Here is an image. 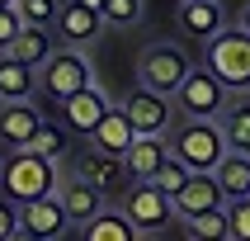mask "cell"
Returning <instances> with one entry per match:
<instances>
[{"mask_svg":"<svg viewBox=\"0 0 250 241\" xmlns=\"http://www.w3.org/2000/svg\"><path fill=\"white\" fill-rule=\"evenodd\" d=\"M62 184V170L57 161L47 156H33V152H5V175H0V194L14 198V203H33V198H47L57 194Z\"/></svg>","mask_w":250,"mask_h":241,"instance_id":"cell-1","label":"cell"},{"mask_svg":"<svg viewBox=\"0 0 250 241\" xmlns=\"http://www.w3.org/2000/svg\"><path fill=\"white\" fill-rule=\"evenodd\" d=\"M203 66L222 81L227 95H246L250 90V33L222 28L203 43Z\"/></svg>","mask_w":250,"mask_h":241,"instance_id":"cell-2","label":"cell"},{"mask_svg":"<svg viewBox=\"0 0 250 241\" xmlns=\"http://www.w3.org/2000/svg\"><path fill=\"white\" fill-rule=\"evenodd\" d=\"M231 152L222 137V123L217 118H184L170 137V156H180L189 170H217V161Z\"/></svg>","mask_w":250,"mask_h":241,"instance_id":"cell-3","label":"cell"},{"mask_svg":"<svg viewBox=\"0 0 250 241\" xmlns=\"http://www.w3.org/2000/svg\"><path fill=\"white\" fill-rule=\"evenodd\" d=\"M85 85H95V66H90L85 47H57L38 66V90L47 99H57V104L71 99L76 90H85Z\"/></svg>","mask_w":250,"mask_h":241,"instance_id":"cell-4","label":"cell"},{"mask_svg":"<svg viewBox=\"0 0 250 241\" xmlns=\"http://www.w3.org/2000/svg\"><path fill=\"white\" fill-rule=\"evenodd\" d=\"M189 71H194V62H189L184 47H175V43H151V47L137 57V85H146L156 95H175Z\"/></svg>","mask_w":250,"mask_h":241,"instance_id":"cell-5","label":"cell"},{"mask_svg":"<svg viewBox=\"0 0 250 241\" xmlns=\"http://www.w3.org/2000/svg\"><path fill=\"white\" fill-rule=\"evenodd\" d=\"M170 99H175V109L184 118H222V109H227V90L208 66H194Z\"/></svg>","mask_w":250,"mask_h":241,"instance_id":"cell-6","label":"cell"},{"mask_svg":"<svg viewBox=\"0 0 250 241\" xmlns=\"http://www.w3.org/2000/svg\"><path fill=\"white\" fill-rule=\"evenodd\" d=\"M123 213L132 218L137 232H161V227H170L180 218V213H175V198H170L161 184H151V180H132V189L123 194Z\"/></svg>","mask_w":250,"mask_h":241,"instance_id":"cell-7","label":"cell"},{"mask_svg":"<svg viewBox=\"0 0 250 241\" xmlns=\"http://www.w3.org/2000/svg\"><path fill=\"white\" fill-rule=\"evenodd\" d=\"M118 109L127 113V123L137 128V132H161V137H166L170 123H175V99H170V95H156V90H146V85H137Z\"/></svg>","mask_w":250,"mask_h":241,"instance_id":"cell-8","label":"cell"},{"mask_svg":"<svg viewBox=\"0 0 250 241\" xmlns=\"http://www.w3.org/2000/svg\"><path fill=\"white\" fill-rule=\"evenodd\" d=\"M57 38H62V47H90V43L104 33V14L90 10V5H81V0H66L62 5V14H57Z\"/></svg>","mask_w":250,"mask_h":241,"instance_id":"cell-9","label":"cell"},{"mask_svg":"<svg viewBox=\"0 0 250 241\" xmlns=\"http://www.w3.org/2000/svg\"><path fill=\"white\" fill-rule=\"evenodd\" d=\"M109 95L99 90V85H85V90H76L71 99H62V123H66V132H81V137H90L99 128V118L109 113Z\"/></svg>","mask_w":250,"mask_h":241,"instance_id":"cell-10","label":"cell"},{"mask_svg":"<svg viewBox=\"0 0 250 241\" xmlns=\"http://www.w3.org/2000/svg\"><path fill=\"white\" fill-rule=\"evenodd\" d=\"M166 161H170V137H161V132H137V137H132V147L123 152L127 180H151Z\"/></svg>","mask_w":250,"mask_h":241,"instance_id":"cell-11","label":"cell"},{"mask_svg":"<svg viewBox=\"0 0 250 241\" xmlns=\"http://www.w3.org/2000/svg\"><path fill=\"white\" fill-rule=\"evenodd\" d=\"M19 227L33 232V237H42V241H57L71 227V218L62 208V198L47 194V198H33V203H19Z\"/></svg>","mask_w":250,"mask_h":241,"instance_id":"cell-12","label":"cell"},{"mask_svg":"<svg viewBox=\"0 0 250 241\" xmlns=\"http://www.w3.org/2000/svg\"><path fill=\"white\" fill-rule=\"evenodd\" d=\"M208 208H227V194H222V184L212 180V170H194L189 184L175 194V213L194 218V213H208Z\"/></svg>","mask_w":250,"mask_h":241,"instance_id":"cell-13","label":"cell"},{"mask_svg":"<svg viewBox=\"0 0 250 241\" xmlns=\"http://www.w3.org/2000/svg\"><path fill=\"white\" fill-rule=\"evenodd\" d=\"M57 198H62V208H66L71 227H85L95 213H104V194H99L90 180H81V175H71V180L57 184Z\"/></svg>","mask_w":250,"mask_h":241,"instance_id":"cell-14","label":"cell"},{"mask_svg":"<svg viewBox=\"0 0 250 241\" xmlns=\"http://www.w3.org/2000/svg\"><path fill=\"white\" fill-rule=\"evenodd\" d=\"M42 113L33 109V99H24V104H0V147H10V152H19V147H28V137L38 132Z\"/></svg>","mask_w":250,"mask_h":241,"instance_id":"cell-15","label":"cell"},{"mask_svg":"<svg viewBox=\"0 0 250 241\" xmlns=\"http://www.w3.org/2000/svg\"><path fill=\"white\" fill-rule=\"evenodd\" d=\"M76 175L81 180H90L104 194V189H118V184L127 180V166H123V156H109V152H81V161H76Z\"/></svg>","mask_w":250,"mask_h":241,"instance_id":"cell-16","label":"cell"},{"mask_svg":"<svg viewBox=\"0 0 250 241\" xmlns=\"http://www.w3.org/2000/svg\"><path fill=\"white\" fill-rule=\"evenodd\" d=\"M38 95V71L14 62L10 52H0V104H24Z\"/></svg>","mask_w":250,"mask_h":241,"instance_id":"cell-17","label":"cell"},{"mask_svg":"<svg viewBox=\"0 0 250 241\" xmlns=\"http://www.w3.org/2000/svg\"><path fill=\"white\" fill-rule=\"evenodd\" d=\"M180 28L189 38H203L208 43L212 33H222V5L217 0H180Z\"/></svg>","mask_w":250,"mask_h":241,"instance_id":"cell-18","label":"cell"},{"mask_svg":"<svg viewBox=\"0 0 250 241\" xmlns=\"http://www.w3.org/2000/svg\"><path fill=\"white\" fill-rule=\"evenodd\" d=\"M132 137H137V128L127 123V113L109 109L104 118H99V128L90 132V147H95V152H109V156H123L127 147H132Z\"/></svg>","mask_w":250,"mask_h":241,"instance_id":"cell-19","label":"cell"},{"mask_svg":"<svg viewBox=\"0 0 250 241\" xmlns=\"http://www.w3.org/2000/svg\"><path fill=\"white\" fill-rule=\"evenodd\" d=\"M81 241H142V232L132 227V218H127L123 208L118 213L104 208V213H95V218L81 227Z\"/></svg>","mask_w":250,"mask_h":241,"instance_id":"cell-20","label":"cell"},{"mask_svg":"<svg viewBox=\"0 0 250 241\" xmlns=\"http://www.w3.org/2000/svg\"><path fill=\"white\" fill-rule=\"evenodd\" d=\"M5 52H10L14 62H24V66L38 71L42 62L57 52V47H52V28H33V24H24V28H19V38H14Z\"/></svg>","mask_w":250,"mask_h":241,"instance_id":"cell-21","label":"cell"},{"mask_svg":"<svg viewBox=\"0 0 250 241\" xmlns=\"http://www.w3.org/2000/svg\"><path fill=\"white\" fill-rule=\"evenodd\" d=\"M212 180L222 184L227 198H246L250 194V156L246 152H227L217 161V170H212Z\"/></svg>","mask_w":250,"mask_h":241,"instance_id":"cell-22","label":"cell"},{"mask_svg":"<svg viewBox=\"0 0 250 241\" xmlns=\"http://www.w3.org/2000/svg\"><path fill=\"white\" fill-rule=\"evenodd\" d=\"M184 237L189 241H231V227H227V208H208L194 213V218H180Z\"/></svg>","mask_w":250,"mask_h":241,"instance_id":"cell-23","label":"cell"},{"mask_svg":"<svg viewBox=\"0 0 250 241\" xmlns=\"http://www.w3.org/2000/svg\"><path fill=\"white\" fill-rule=\"evenodd\" d=\"M222 137L231 152H246L250 156V99H236L222 109Z\"/></svg>","mask_w":250,"mask_h":241,"instance_id":"cell-24","label":"cell"},{"mask_svg":"<svg viewBox=\"0 0 250 241\" xmlns=\"http://www.w3.org/2000/svg\"><path fill=\"white\" fill-rule=\"evenodd\" d=\"M24 152L47 156V161H62V156H66V123H47V118H42V123H38V132L28 137V147H24Z\"/></svg>","mask_w":250,"mask_h":241,"instance_id":"cell-25","label":"cell"},{"mask_svg":"<svg viewBox=\"0 0 250 241\" xmlns=\"http://www.w3.org/2000/svg\"><path fill=\"white\" fill-rule=\"evenodd\" d=\"M19 19L33 28H57V14H62V0H14Z\"/></svg>","mask_w":250,"mask_h":241,"instance_id":"cell-26","label":"cell"},{"mask_svg":"<svg viewBox=\"0 0 250 241\" xmlns=\"http://www.w3.org/2000/svg\"><path fill=\"white\" fill-rule=\"evenodd\" d=\"M99 14H104L109 28H132V24H142V0H104Z\"/></svg>","mask_w":250,"mask_h":241,"instance_id":"cell-27","label":"cell"},{"mask_svg":"<svg viewBox=\"0 0 250 241\" xmlns=\"http://www.w3.org/2000/svg\"><path fill=\"white\" fill-rule=\"evenodd\" d=\"M189 175H194V170L184 166L180 156H170L166 166H161V170H156V175H151V184H161V189H166V194L175 198V194H180V189H184V184H189Z\"/></svg>","mask_w":250,"mask_h":241,"instance_id":"cell-28","label":"cell"},{"mask_svg":"<svg viewBox=\"0 0 250 241\" xmlns=\"http://www.w3.org/2000/svg\"><path fill=\"white\" fill-rule=\"evenodd\" d=\"M227 227H231V241H250V194L227 198Z\"/></svg>","mask_w":250,"mask_h":241,"instance_id":"cell-29","label":"cell"},{"mask_svg":"<svg viewBox=\"0 0 250 241\" xmlns=\"http://www.w3.org/2000/svg\"><path fill=\"white\" fill-rule=\"evenodd\" d=\"M19 28H24L19 10H14V5H0V52H5V47H10V43L19 38Z\"/></svg>","mask_w":250,"mask_h":241,"instance_id":"cell-30","label":"cell"},{"mask_svg":"<svg viewBox=\"0 0 250 241\" xmlns=\"http://www.w3.org/2000/svg\"><path fill=\"white\" fill-rule=\"evenodd\" d=\"M14 232H19V203L0 194V241H10Z\"/></svg>","mask_w":250,"mask_h":241,"instance_id":"cell-31","label":"cell"},{"mask_svg":"<svg viewBox=\"0 0 250 241\" xmlns=\"http://www.w3.org/2000/svg\"><path fill=\"white\" fill-rule=\"evenodd\" d=\"M236 28H241V33H250V0L241 5V19H236Z\"/></svg>","mask_w":250,"mask_h":241,"instance_id":"cell-32","label":"cell"},{"mask_svg":"<svg viewBox=\"0 0 250 241\" xmlns=\"http://www.w3.org/2000/svg\"><path fill=\"white\" fill-rule=\"evenodd\" d=\"M10 241H42V237H33V232H24V227H19V232H14Z\"/></svg>","mask_w":250,"mask_h":241,"instance_id":"cell-33","label":"cell"},{"mask_svg":"<svg viewBox=\"0 0 250 241\" xmlns=\"http://www.w3.org/2000/svg\"><path fill=\"white\" fill-rule=\"evenodd\" d=\"M81 5H90V10H99V5H104V0H81Z\"/></svg>","mask_w":250,"mask_h":241,"instance_id":"cell-34","label":"cell"},{"mask_svg":"<svg viewBox=\"0 0 250 241\" xmlns=\"http://www.w3.org/2000/svg\"><path fill=\"white\" fill-rule=\"evenodd\" d=\"M0 175H5V147H0Z\"/></svg>","mask_w":250,"mask_h":241,"instance_id":"cell-35","label":"cell"},{"mask_svg":"<svg viewBox=\"0 0 250 241\" xmlns=\"http://www.w3.org/2000/svg\"><path fill=\"white\" fill-rule=\"evenodd\" d=\"M0 5H14V0H0Z\"/></svg>","mask_w":250,"mask_h":241,"instance_id":"cell-36","label":"cell"},{"mask_svg":"<svg viewBox=\"0 0 250 241\" xmlns=\"http://www.w3.org/2000/svg\"><path fill=\"white\" fill-rule=\"evenodd\" d=\"M175 5H180V0H175Z\"/></svg>","mask_w":250,"mask_h":241,"instance_id":"cell-37","label":"cell"}]
</instances>
